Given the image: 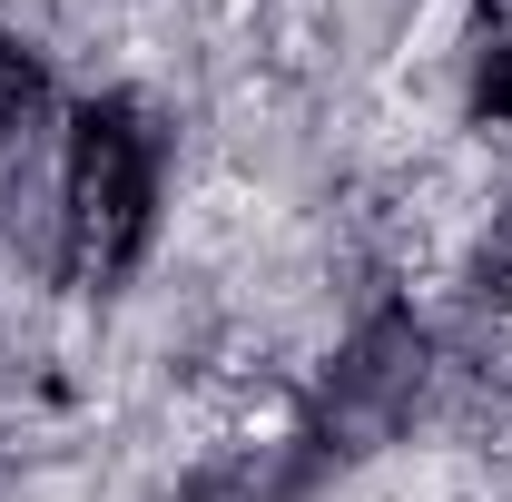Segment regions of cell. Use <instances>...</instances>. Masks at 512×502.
Masks as SVG:
<instances>
[{"instance_id": "cell-1", "label": "cell", "mask_w": 512, "mask_h": 502, "mask_svg": "<svg viewBox=\"0 0 512 502\" xmlns=\"http://www.w3.org/2000/svg\"><path fill=\"white\" fill-rule=\"evenodd\" d=\"M266 227V197L247 188V178H207V188L178 207V256H237Z\"/></svg>"}, {"instance_id": "cell-2", "label": "cell", "mask_w": 512, "mask_h": 502, "mask_svg": "<svg viewBox=\"0 0 512 502\" xmlns=\"http://www.w3.org/2000/svg\"><path fill=\"white\" fill-rule=\"evenodd\" d=\"M453 30H463V0H424L414 30H404V69H434L453 50Z\"/></svg>"}]
</instances>
